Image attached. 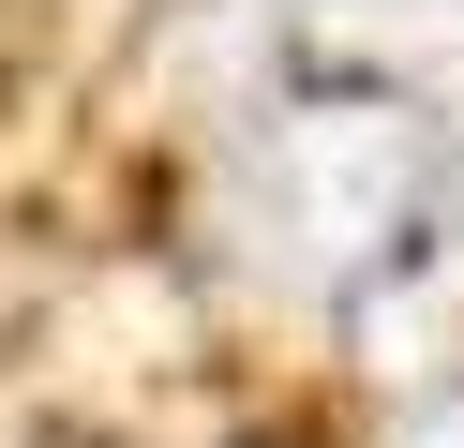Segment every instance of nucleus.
I'll use <instances>...</instances> for the list:
<instances>
[{"instance_id": "f03ea898", "label": "nucleus", "mask_w": 464, "mask_h": 448, "mask_svg": "<svg viewBox=\"0 0 464 448\" xmlns=\"http://www.w3.org/2000/svg\"><path fill=\"white\" fill-rule=\"evenodd\" d=\"M285 45L344 60V75H420V60H464V0H255Z\"/></svg>"}, {"instance_id": "7ed1b4c3", "label": "nucleus", "mask_w": 464, "mask_h": 448, "mask_svg": "<svg viewBox=\"0 0 464 448\" xmlns=\"http://www.w3.org/2000/svg\"><path fill=\"white\" fill-rule=\"evenodd\" d=\"M390 448H464V374H450V388H420V404H404V434H390Z\"/></svg>"}, {"instance_id": "f257e3e1", "label": "nucleus", "mask_w": 464, "mask_h": 448, "mask_svg": "<svg viewBox=\"0 0 464 448\" xmlns=\"http://www.w3.org/2000/svg\"><path fill=\"white\" fill-rule=\"evenodd\" d=\"M434 195H450V135L404 90H285L210 149V254L255 299L360 329L374 284L420 254Z\"/></svg>"}]
</instances>
